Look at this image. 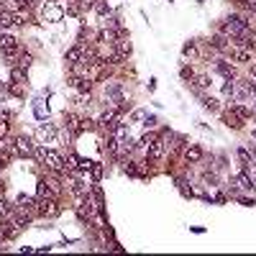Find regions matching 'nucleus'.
Masks as SVG:
<instances>
[{"label": "nucleus", "mask_w": 256, "mask_h": 256, "mask_svg": "<svg viewBox=\"0 0 256 256\" xmlns=\"http://www.w3.org/2000/svg\"><path fill=\"white\" fill-rule=\"evenodd\" d=\"M246 28V15H241V13H236V15H228L226 21L221 23V33H226L228 39H236V36H239L241 31Z\"/></svg>", "instance_id": "1"}, {"label": "nucleus", "mask_w": 256, "mask_h": 256, "mask_svg": "<svg viewBox=\"0 0 256 256\" xmlns=\"http://www.w3.org/2000/svg\"><path fill=\"white\" fill-rule=\"evenodd\" d=\"M59 200H54V197H39L36 200V215L39 218H54V215H59Z\"/></svg>", "instance_id": "2"}, {"label": "nucleus", "mask_w": 256, "mask_h": 256, "mask_svg": "<svg viewBox=\"0 0 256 256\" xmlns=\"http://www.w3.org/2000/svg\"><path fill=\"white\" fill-rule=\"evenodd\" d=\"M44 167L54 174H67L64 169V156L59 151H54V149H46V156H44Z\"/></svg>", "instance_id": "3"}, {"label": "nucleus", "mask_w": 256, "mask_h": 256, "mask_svg": "<svg viewBox=\"0 0 256 256\" xmlns=\"http://www.w3.org/2000/svg\"><path fill=\"white\" fill-rule=\"evenodd\" d=\"M13 146H15V154H18V156H33V151H36L33 138L26 136V133L15 136V138H13Z\"/></svg>", "instance_id": "4"}, {"label": "nucleus", "mask_w": 256, "mask_h": 256, "mask_svg": "<svg viewBox=\"0 0 256 256\" xmlns=\"http://www.w3.org/2000/svg\"><path fill=\"white\" fill-rule=\"evenodd\" d=\"M164 154H167V146H164L161 136H156V138L149 143V149H146V161H161Z\"/></svg>", "instance_id": "5"}, {"label": "nucleus", "mask_w": 256, "mask_h": 256, "mask_svg": "<svg viewBox=\"0 0 256 256\" xmlns=\"http://www.w3.org/2000/svg\"><path fill=\"white\" fill-rule=\"evenodd\" d=\"M36 141L39 143H57V128L51 123H39V128H36Z\"/></svg>", "instance_id": "6"}, {"label": "nucleus", "mask_w": 256, "mask_h": 256, "mask_svg": "<svg viewBox=\"0 0 256 256\" xmlns=\"http://www.w3.org/2000/svg\"><path fill=\"white\" fill-rule=\"evenodd\" d=\"M41 18H44V21H49V23H59L62 18H64V8L57 5V3H46L41 8Z\"/></svg>", "instance_id": "7"}, {"label": "nucleus", "mask_w": 256, "mask_h": 256, "mask_svg": "<svg viewBox=\"0 0 256 256\" xmlns=\"http://www.w3.org/2000/svg\"><path fill=\"white\" fill-rule=\"evenodd\" d=\"M203 149H200V146L197 143H187L185 146V161L187 164H197V161H203Z\"/></svg>", "instance_id": "8"}, {"label": "nucleus", "mask_w": 256, "mask_h": 256, "mask_svg": "<svg viewBox=\"0 0 256 256\" xmlns=\"http://www.w3.org/2000/svg\"><path fill=\"white\" fill-rule=\"evenodd\" d=\"M13 21H15V26H28L33 18H31V10L26 8V5H21V8H15L13 10Z\"/></svg>", "instance_id": "9"}, {"label": "nucleus", "mask_w": 256, "mask_h": 256, "mask_svg": "<svg viewBox=\"0 0 256 256\" xmlns=\"http://www.w3.org/2000/svg\"><path fill=\"white\" fill-rule=\"evenodd\" d=\"M228 41H231L228 36L218 31L215 36H210V41H208V44H210V49H215V51H226V49H228Z\"/></svg>", "instance_id": "10"}, {"label": "nucleus", "mask_w": 256, "mask_h": 256, "mask_svg": "<svg viewBox=\"0 0 256 256\" xmlns=\"http://www.w3.org/2000/svg\"><path fill=\"white\" fill-rule=\"evenodd\" d=\"M233 62H239V64H251V49H244V46H236L233 49Z\"/></svg>", "instance_id": "11"}, {"label": "nucleus", "mask_w": 256, "mask_h": 256, "mask_svg": "<svg viewBox=\"0 0 256 256\" xmlns=\"http://www.w3.org/2000/svg\"><path fill=\"white\" fill-rule=\"evenodd\" d=\"M15 208H21V210H26V213H36V200L28 197V195H18Z\"/></svg>", "instance_id": "12"}, {"label": "nucleus", "mask_w": 256, "mask_h": 256, "mask_svg": "<svg viewBox=\"0 0 256 256\" xmlns=\"http://www.w3.org/2000/svg\"><path fill=\"white\" fill-rule=\"evenodd\" d=\"M215 69L221 72L223 77H228V80H233V77H236V67H233L231 62H226V59H218V62H215Z\"/></svg>", "instance_id": "13"}, {"label": "nucleus", "mask_w": 256, "mask_h": 256, "mask_svg": "<svg viewBox=\"0 0 256 256\" xmlns=\"http://www.w3.org/2000/svg\"><path fill=\"white\" fill-rule=\"evenodd\" d=\"M10 26H15V21H13V10H8V8L0 5V31H8Z\"/></svg>", "instance_id": "14"}, {"label": "nucleus", "mask_w": 256, "mask_h": 256, "mask_svg": "<svg viewBox=\"0 0 256 256\" xmlns=\"http://www.w3.org/2000/svg\"><path fill=\"white\" fill-rule=\"evenodd\" d=\"M223 123H226L228 128H233V131H241V128H244V121H241L239 116H236L233 111H228V113H223Z\"/></svg>", "instance_id": "15"}, {"label": "nucleus", "mask_w": 256, "mask_h": 256, "mask_svg": "<svg viewBox=\"0 0 256 256\" xmlns=\"http://www.w3.org/2000/svg\"><path fill=\"white\" fill-rule=\"evenodd\" d=\"M116 51L121 54V59H128V57H131V51H133V46H131L128 39H118L116 41Z\"/></svg>", "instance_id": "16"}, {"label": "nucleus", "mask_w": 256, "mask_h": 256, "mask_svg": "<svg viewBox=\"0 0 256 256\" xmlns=\"http://www.w3.org/2000/svg\"><path fill=\"white\" fill-rule=\"evenodd\" d=\"M197 98H200V103H203L205 111H210V113H215V111H218V100H215V98H210V95H205L203 90L197 93Z\"/></svg>", "instance_id": "17"}, {"label": "nucleus", "mask_w": 256, "mask_h": 256, "mask_svg": "<svg viewBox=\"0 0 256 256\" xmlns=\"http://www.w3.org/2000/svg\"><path fill=\"white\" fill-rule=\"evenodd\" d=\"M98 123L93 118H80L77 121V128H75V133H85V131H95Z\"/></svg>", "instance_id": "18"}, {"label": "nucleus", "mask_w": 256, "mask_h": 256, "mask_svg": "<svg viewBox=\"0 0 256 256\" xmlns=\"http://www.w3.org/2000/svg\"><path fill=\"white\" fill-rule=\"evenodd\" d=\"M231 111H233V113H236V116H239V118H241V121H244V123H246V121H251V118H254V113H251V111H249V108H246V105H241V103H236V105H231Z\"/></svg>", "instance_id": "19"}, {"label": "nucleus", "mask_w": 256, "mask_h": 256, "mask_svg": "<svg viewBox=\"0 0 256 256\" xmlns=\"http://www.w3.org/2000/svg\"><path fill=\"white\" fill-rule=\"evenodd\" d=\"M205 87H210V77L208 75H195L192 77V90L195 93H200V90H205Z\"/></svg>", "instance_id": "20"}, {"label": "nucleus", "mask_w": 256, "mask_h": 256, "mask_svg": "<svg viewBox=\"0 0 256 256\" xmlns=\"http://www.w3.org/2000/svg\"><path fill=\"white\" fill-rule=\"evenodd\" d=\"M82 0H67V15H75V18H80L82 15Z\"/></svg>", "instance_id": "21"}, {"label": "nucleus", "mask_w": 256, "mask_h": 256, "mask_svg": "<svg viewBox=\"0 0 256 256\" xmlns=\"http://www.w3.org/2000/svg\"><path fill=\"white\" fill-rule=\"evenodd\" d=\"M18 44V39L13 33H8V31H0V49H10V46H15Z\"/></svg>", "instance_id": "22"}, {"label": "nucleus", "mask_w": 256, "mask_h": 256, "mask_svg": "<svg viewBox=\"0 0 256 256\" xmlns=\"http://www.w3.org/2000/svg\"><path fill=\"white\" fill-rule=\"evenodd\" d=\"M33 113H36V118H39V121H44V118L49 116V108L44 105V100H41V98L33 103Z\"/></svg>", "instance_id": "23"}, {"label": "nucleus", "mask_w": 256, "mask_h": 256, "mask_svg": "<svg viewBox=\"0 0 256 256\" xmlns=\"http://www.w3.org/2000/svg\"><path fill=\"white\" fill-rule=\"evenodd\" d=\"M8 93L15 95V98H23V95H26V85H23V82H10V85H8Z\"/></svg>", "instance_id": "24"}, {"label": "nucleus", "mask_w": 256, "mask_h": 256, "mask_svg": "<svg viewBox=\"0 0 256 256\" xmlns=\"http://www.w3.org/2000/svg\"><path fill=\"white\" fill-rule=\"evenodd\" d=\"M31 62H33V57H31V54H28V51H21V57H18V62H15L13 67H21V69H26V72H28Z\"/></svg>", "instance_id": "25"}, {"label": "nucleus", "mask_w": 256, "mask_h": 256, "mask_svg": "<svg viewBox=\"0 0 256 256\" xmlns=\"http://www.w3.org/2000/svg\"><path fill=\"white\" fill-rule=\"evenodd\" d=\"M10 82H23V85H26V69L13 67V69H10Z\"/></svg>", "instance_id": "26"}, {"label": "nucleus", "mask_w": 256, "mask_h": 256, "mask_svg": "<svg viewBox=\"0 0 256 256\" xmlns=\"http://www.w3.org/2000/svg\"><path fill=\"white\" fill-rule=\"evenodd\" d=\"M177 187H179V192L185 195V197H195V192H192V187L187 185V179H177Z\"/></svg>", "instance_id": "27"}, {"label": "nucleus", "mask_w": 256, "mask_h": 256, "mask_svg": "<svg viewBox=\"0 0 256 256\" xmlns=\"http://www.w3.org/2000/svg\"><path fill=\"white\" fill-rule=\"evenodd\" d=\"M77 116L75 113H64V128H69V131H75V128H77Z\"/></svg>", "instance_id": "28"}, {"label": "nucleus", "mask_w": 256, "mask_h": 256, "mask_svg": "<svg viewBox=\"0 0 256 256\" xmlns=\"http://www.w3.org/2000/svg\"><path fill=\"white\" fill-rule=\"evenodd\" d=\"M182 54H185V57H197V46H195V41H187L185 46H182Z\"/></svg>", "instance_id": "29"}, {"label": "nucleus", "mask_w": 256, "mask_h": 256, "mask_svg": "<svg viewBox=\"0 0 256 256\" xmlns=\"http://www.w3.org/2000/svg\"><path fill=\"white\" fill-rule=\"evenodd\" d=\"M8 131H10L8 118H0V138H5V136H8Z\"/></svg>", "instance_id": "30"}, {"label": "nucleus", "mask_w": 256, "mask_h": 256, "mask_svg": "<svg viewBox=\"0 0 256 256\" xmlns=\"http://www.w3.org/2000/svg\"><path fill=\"white\" fill-rule=\"evenodd\" d=\"M90 172H93V179H95V182H100V177H103V167H100V164H95V161H93Z\"/></svg>", "instance_id": "31"}, {"label": "nucleus", "mask_w": 256, "mask_h": 256, "mask_svg": "<svg viewBox=\"0 0 256 256\" xmlns=\"http://www.w3.org/2000/svg\"><path fill=\"white\" fill-rule=\"evenodd\" d=\"M95 10H98L100 15H108V13H111V8L105 5V0H98V3H95Z\"/></svg>", "instance_id": "32"}, {"label": "nucleus", "mask_w": 256, "mask_h": 256, "mask_svg": "<svg viewBox=\"0 0 256 256\" xmlns=\"http://www.w3.org/2000/svg\"><path fill=\"white\" fill-rule=\"evenodd\" d=\"M236 154H239V159H241V161H244V164H246V161H251V159H254V156H251V151H249V149H239V151H236Z\"/></svg>", "instance_id": "33"}, {"label": "nucleus", "mask_w": 256, "mask_h": 256, "mask_svg": "<svg viewBox=\"0 0 256 256\" xmlns=\"http://www.w3.org/2000/svg\"><path fill=\"white\" fill-rule=\"evenodd\" d=\"M223 95H236V85H233L231 80L223 85Z\"/></svg>", "instance_id": "34"}, {"label": "nucleus", "mask_w": 256, "mask_h": 256, "mask_svg": "<svg viewBox=\"0 0 256 256\" xmlns=\"http://www.w3.org/2000/svg\"><path fill=\"white\" fill-rule=\"evenodd\" d=\"M182 77H185V80H192V77H195V72H192L190 67H182Z\"/></svg>", "instance_id": "35"}, {"label": "nucleus", "mask_w": 256, "mask_h": 256, "mask_svg": "<svg viewBox=\"0 0 256 256\" xmlns=\"http://www.w3.org/2000/svg\"><path fill=\"white\" fill-rule=\"evenodd\" d=\"M143 118H146V113H143V111H136V113L131 116V121H133V123H138V121H143Z\"/></svg>", "instance_id": "36"}, {"label": "nucleus", "mask_w": 256, "mask_h": 256, "mask_svg": "<svg viewBox=\"0 0 256 256\" xmlns=\"http://www.w3.org/2000/svg\"><path fill=\"white\" fill-rule=\"evenodd\" d=\"M95 3H98V0H82V8L90 10V8H95Z\"/></svg>", "instance_id": "37"}, {"label": "nucleus", "mask_w": 256, "mask_h": 256, "mask_svg": "<svg viewBox=\"0 0 256 256\" xmlns=\"http://www.w3.org/2000/svg\"><path fill=\"white\" fill-rule=\"evenodd\" d=\"M5 95H8V87H5V85H0V103L5 100Z\"/></svg>", "instance_id": "38"}, {"label": "nucleus", "mask_w": 256, "mask_h": 256, "mask_svg": "<svg viewBox=\"0 0 256 256\" xmlns=\"http://www.w3.org/2000/svg\"><path fill=\"white\" fill-rule=\"evenodd\" d=\"M249 67H251V80H256V62H251Z\"/></svg>", "instance_id": "39"}, {"label": "nucleus", "mask_w": 256, "mask_h": 256, "mask_svg": "<svg viewBox=\"0 0 256 256\" xmlns=\"http://www.w3.org/2000/svg\"><path fill=\"white\" fill-rule=\"evenodd\" d=\"M5 249V244H3V239H0V251H3Z\"/></svg>", "instance_id": "40"}, {"label": "nucleus", "mask_w": 256, "mask_h": 256, "mask_svg": "<svg viewBox=\"0 0 256 256\" xmlns=\"http://www.w3.org/2000/svg\"><path fill=\"white\" fill-rule=\"evenodd\" d=\"M254 103H256V100H254Z\"/></svg>", "instance_id": "41"}]
</instances>
